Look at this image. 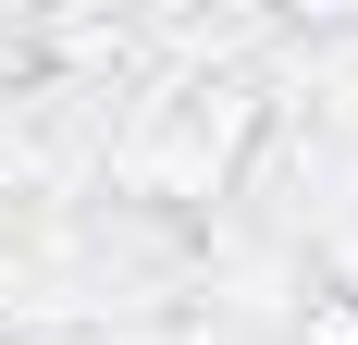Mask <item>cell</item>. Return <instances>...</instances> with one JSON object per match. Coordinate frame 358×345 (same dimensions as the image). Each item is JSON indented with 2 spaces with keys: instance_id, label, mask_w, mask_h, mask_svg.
Returning <instances> with one entry per match:
<instances>
[{
  "instance_id": "cell-2",
  "label": "cell",
  "mask_w": 358,
  "mask_h": 345,
  "mask_svg": "<svg viewBox=\"0 0 358 345\" xmlns=\"http://www.w3.org/2000/svg\"><path fill=\"white\" fill-rule=\"evenodd\" d=\"M296 345H358V309L334 296V284H309V296H296Z\"/></svg>"
},
{
  "instance_id": "cell-3",
  "label": "cell",
  "mask_w": 358,
  "mask_h": 345,
  "mask_svg": "<svg viewBox=\"0 0 358 345\" xmlns=\"http://www.w3.org/2000/svg\"><path fill=\"white\" fill-rule=\"evenodd\" d=\"M322 284H334V296H346V309H358V210H346V222H334V272H322Z\"/></svg>"
},
{
  "instance_id": "cell-1",
  "label": "cell",
  "mask_w": 358,
  "mask_h": 345,
  "mask_svg": "<svg viewBox=\"0 0 358 345\" xmlns=\"http://www.w3.org/2000/svg\"><path fill=\"white\" fill-rule=\"evenodd\" d=\"M259 74H173L161 99H136V124L99 148V172L124 185L136 210H161V222H185V210L235 198V172H248L259 148Z\"/></svg>"
}]
</instances>
